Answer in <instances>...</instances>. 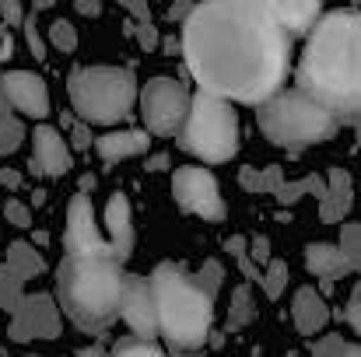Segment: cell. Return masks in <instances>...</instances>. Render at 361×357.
<instances>
[{
	"mask_svg": "<svg viewBox=\"0 0 361 357\" xmlns=\"http://www.w3.org/2000/svg\"><path fill=\"white\" fill-rule=\"evenodd\" d=\"M25 18H28V11L18 0H0V25L4 28H21Z\"/></svg>",
	"mask_w": 361,
	"mask_h": 357,
	"instance_id": "e575fe53",
	"label": "cell"
},
{
	"mask_svg": "<svg viewBox=\"0 0 361 357\" xmlns=\"http://www.w3.org/2000/svg\"><path fill=\"white\" fill-rule=\"evenodd\" d=\"M120 319L126 322L130 337L154 344V337H158V308H154V291H151L147 277H137V273L123 277Z\"/></svg>",
	"mask_w": 361,
	"mask_h": 357,
	"instance_id": "7c38bea8",
	"label": "cell"
},
{
	"mask_svg": "<svg viewBox=\"0 0 361 357\" xmlns=\"http://www.w3.org/2000/svg\"><path fill=\"white\" fill-rule=\"evenodd\" d=\"M78 14H85V18H99V14H102V4H95V0H78Z\"/></svg>",
	"mask_w": 361,
	"mask_h": 357,
	"instance_id": "60d3db41",
	"label": "cell"
},
{
	"mask_svg": "<svg viewBox=\"0 0 361 357\" xmlns=\"http://www.w3.org/2000/svg\"><path fill=\"white\" fill-rule=\"evenodd\" d=\"M25 144V123L14 116V109L7 106L4 92H0V154H14L18 147Z\"/></svg>",
	"mask_w": 361,
	"mask_h": 357,
	"instance_id": "d4e9b609",
	"label": "cell"
},
{
	"mask_svg": "<svg viewBox=\"0 0 361 357\" xmlns=\"http://www.w3.org/2000/svg\"><path fill=\"white\" fill-rule=\"evenodd\" d=\"M305 196H312L319 207L330 200V189H326V179L323 175H305V179H295V182H284L277 193H274V200L277 203H284V207H291V203H298V200H305Z\"/></svg>",
	"mask_w": 361,
	"mask_h": 357,
	"instance_id": "7402d4cb",
	"label": "cell"
},
{
	"mask_svg": "<svg viewBox=\"0 0 361 357\" xmlns=\"http://www.w3.org/2000/svg\"><path fill=\"white\" fill-rule=\"evenodd\" d=\"M0 92H4L7 106L14 109V116L21 113V116L42 123V119L53 113V106H49V88H46V81H42L35 70H7V74L0 77Z\"/></svg>",
	"mask_w": 361,
	"mask_h": 357,
	"instance_id": "4fadbf2b",
	"label": "cell"
},
{
	"mask_svg": "<svg viewBox=\"0 0 361 357\" xmlns=\"http://www.w3.org/2000/svg\"><path fill=\"white\" fill-rule=\"evenodd\" d=\"M126 32H130V39H137V46H140V49H147V53L161 42V32H158L151 21H130V25H126Z\"/></svg>",
	"mask_w": 361,
	"mask_h": 357,
	"instance_id": "1f68e13d",
	"label": "cell"
},
{
	"mask_svg": "<svg viewBox=\"0 0 361 357\" xmlns=\"http://www.w3.org/2000/svg\"><path fill=\"white\" fill-rule=\"evenodd\" d=\"M21 182H25V175H21V168H0V189H21Z\"/></svg>",
	"mask_w": 361,
	"mask_h": 357,
	"instance_id": "f35d334b",
	"label": "cell"
},
{
	"mask_svg": "<svg viewBox=\"0 0 361 357\" xmlns=\"http://www.w3.org/2000/svg\"><path fill=\"white\" fill-rule=\"evenodd\" d=\"M63 245L67 256H99V259H113V249L106 235L99 232V218L92 207L88 193H74L67 203V228H63ZM116 263V259H113Z\"/></svg>",
	"mask_w": 361,
	"mask_h": 357,
	"instance_id": "8fae6325",
	"label": "cell"
},
{
	"mask_svg": "<svg viewBox=\"0 0 361 357\" xmlns=\"http://www.w3.org/2000/svg\"><path fill=\"white\" fill-rule=\"evenodd\" d=\"M4 266H7L21 284L46 273V259H42V252H39L32 242H11L7 252H4Z\"/></svg>",
	"mask_w": 361,
	"mask_h": 357,
	"instance_id": "ffe728a7",
	"label": "cell"
},
{
	"mask_svg": "<svg viewBox=\"0 0 361 357\" xmlns=\"http://www.w3.org/2000/svg\"><path fill=\"white\" fill-rule=\"evenodd\" d=\"M190 113V92L176 77H151L140 88V116L147 126V137H179Z\"/></svg>",
	"mask_w": 361,
	"mask_h": 357,
	"instance_id": "ba28073f",
	"label": "cell"
},
{
	"mask_svg": "<svg viewBox=\"0 0 361 357\" xmlns=\"http://www.w3.org/2000/svg\"><path fill=\"white\" fill-rule=\"evenodd\" d=\"M256 123H259V133L274 147H284L291 154L319 147V144L334 140L341 130L337 119L323 106H316L309 95H302L298 88H281L274 99H267L256 109Z\"/></svg>",
	"mask_w": 361,
	"mask_h": 357,
	"instance_id": "5b68a950",
	"label": "cell"
},
{
	"mask_svg": "<svg viewBox=\"0 0 361 357\" xmlns=\"http://www.w3.org/2000/svg\"><path fill=\"white\" fill-rule=\"evenodd\" d=\"M95 154L102 165H120L133 154H147L151 151V137L147 130H109L102 137H95Z\"/></svg>",
	"mask_w": 361,
	"mask_h": 357,
	"instance_id": "2e32d148",
	"label": "cell"
},
{
	"mask_svg": "<svg viewBox=\"0 0 361 357\" xmlns=\"http://www.w3.org/2000/svg\"><path fill=\"white\" fill-rule=\"evenodd\" d=\"M78 357H109V351H106L102 344H95V347H81Z\"/></svg>",
	"mask_w": 361,
	"mask_h": 357,
	"instance_id": "ee69618b",
	"label": "cell"
},
{
	"mask_svg": "<svg viewBox=\"0 0 361 357\" xmlns=\"http://www.w3.org/2000/svg\"><path fill=\"white\" fill-rule=\"evenodd\" d=\"M147 280L165 347L176 357H200L214 337V301L225 284V266L218 259H204V266L190 273L179 263H158Z\"/></svg>",
	"mask_w": 361,
	"mask_h": 357,
	"instance_id": "3957f363",
	"label": "cell"
},
{
	"mask_svg": "<svg viewBox=\"0 0 361 357\" xmlns=\"http://www.w3.org/2000/svg\"><path fill=\"white\" fill-rule=\"evenodd\" d=\"M179 49L200 92L263 106L281 92L291 35L267 0H211L193 4L179 28Z\"/></svg>",
	"mask_w": 361,
	"mask_h": 357,
	"instance_id": "6da1fadb",
	"label": "cell"
},
{
	"mask_svg": "<svg viewBox=\"0 0 361 357\" xmlns=\"http://www.w3.org/2000/svg\"><path fill=\"white\" fill-rule=\"evenodd\" d=\"M344 357H361V344H348V354Z\"/></svg>",
	"mask_w": 361,
	"mask_h": 357,
	"instance_id": "f6af8a7d",
	"label": "cell"
},
{
	"mask_svg": "<svg viewBox=\"0 0 361 357\" xmlns=\"http://www.w3.org/2000/svg\"><path fill=\"white\" fill-rule=\"evenodd\" d=\"M21 32H25V42H28V53L35 56V60H46V39H42V32H39V21H35V11L25 18V25H21Z\"/></svg>",
	"mask_w": 361,
	"mask_h": 357,
	"instance_id": "d6a6232c",
	"label": "cell"
},
{
	"mask_svg": "<svg viewBox=\"0 0 361 357\" xmlns=\"http://www.w3.org/2000/svg\"><path fill=\"white\" fill-rule=\"evenodd\" d=\"M305 266H309L312 277L323 280V287H334V280L351 273L348 256L341 252V245H330V242H309L305 245Z\"/></svg>",
	"mask_w": 361,
	"mask_h": 357,
	"instance_id": "ac0fdd59",
	"label": "cell"
},
{
	"mask_svg": "<svg viewBox=\"0 0 361 357\" xmlns=\"http://www.w3.org/2000/svg\"><path fill=\"white\" fill-rule=\"evenodd\" d=\"M28 357H35V354H28Z\"/></svg>",
	"mask_w": 361,
	"mask_h": 357,
	"instance_id": "7dc6e473",
	"label": "cell"
},
{
	"mask_svg": "<svg viewBox=\"0 0 361 357\" xmlns=\"http://www.w3.org/2000/svg\"><path fill=\"white\" fill-rule=\"evenodd\" d=\"M288 357H295V354H288Z\"/></svg>",
	"mask_w": 361,
	"mask_h": 357,
	"instance_id": "c3c4849f",
	"label": "cell"
},
{
	"mask_svg": "<svg viewBox=\"0 0 361 357\" xmlns=\"http://www.w3.org/2000/svg\"><path fill=\"white\" fill-rule=\"evenodd\" d=\"M74 158H71V144L63 140V133L56 126L39 123L32 130V172L35 175H49V179H63L71 172Z\"/></svg>",
	"mask_w": 361,
	"mask_h": 357,
	"instance_id": "5bb4252c",
	"label": "cell"
},
{
	"mask_svg": "<svg viewBox=\"0 0 361 357\" xmlns=\"http://www.w3.org/2000/svg\"><path fill=\"white\" fill-rule=\"evenodd\" d=\"M109 357H169L158 344H151V340H137V337H120L116 344H113V351Z\"/></svg>",
	"mask_w": 361,
	"mask_h": 357,
	"instance_id": "83f0119b",
	"label": "cell"
},
{
	"mask_svg": "<svg viewBox=\"0 0 361 357\" xmlns=\"http://www.w3.org/2000/svg\"><path fill=\"white\" fill-rule=\"evenodd\" d=\"M298 92L323 106L361 144V11H323L295 70Z\"/></svg>",
	"mask_w": 361,
	"mask_h": 357,
	"instance_id": "7a4b0ae2",
	"label": "cell"
},
{
	"mask_svg": "<svg viewBox=\"0 0 361 357\" xmlns=\"http://www.w3.org/2000/svg\"><path fill=\"white\" fill-rule=\"evenodd\" d=\"M60 333H63V312H60L56 298L46 294V291L25 294L21 305L11 312V322H7V337H11L14 344L56 340Z\"/></svg>",
	"mask_w": 361,
	"mask_h": 357,
	"instance_id": "30bf717a",
	"label": "cell"
},
{
	"mask_svg": "<svg viewBox=\"0 0 361 357\" xmlns=\"http://www.w3.org/2000/svg\"><path fill=\"white\" fill-rule=\"evenodd\" d=\"M326 179V189H330V200L319 207V221L323 225H344L348 221V214H351V207H355V189H351V175H348V168H330V175H323Z\"/></svg>",
	"mask_w": 361,
	"mask_h": 357,
	"instance_id": "d6986e66",
	"label": "cell"
},
{
	"mask_svg": "<svg viewBox=\"0 0 361 357\" xmlns=\"http://www.w3.org/2000/svg\"><path fill=\"white\" fill-rule=\"evenodd\" d=\"M256 319V298H252V287L239 284L232 291V305H228V322H225V333H235L242 326H249Z\"/></svg>",
	"mask_w": 361,
	"mask_h": 357,
	"instance_id": "cb8c5ba5",
	"label": "cell"
},
{
	"mask_svg": "<svg viewBox=\"0 0 361 357\" xmlns=\"http://www.w3.org/2000/svg\"><path fill=\"white\" fill-rule=\"evenodd\" d=\"M249 357H263V351H259V347H252V354Z\"/></svg>",
	"mask_w": 361,
	"mask_h": 357,
	"instance_id": "bcb514c9",
	"label": "cell"
},
{
	"mask_svg": "<svg viewBox=\"0 0 361 357\" xmlns=\"http://www.w3.org/2000/svg\"><path fill=\"white\" fill-rule=\"evenodd\" d=\"M106 242L113 249V259L116 263H126L133 245H137V232H133V211H130V200L126 193H113L109 203H106Z\"/></svg>",
	"mask_w": 361,
	"mask_h": 357,
	"instance_id": "9a60e30c",
	"label": "cell"
},
{
	"mask_svg": "<svg viewBox=\"0 0 361 357\" xmlns=\"http://www.w3.org/2000/svg\"><path fill=\"white\" fill-rule=\"evenodd\" d=\"M169 168V154H154L147 158V172H165Z\"/></svg>",
	"mask_w": 361,
	"mask_h": 357,
	"instance_id": "7bdbcfd3",
	"label": "cell"
},
{
	"mask_svg": "<svg viewBox=\"0 0 361 357\" xmlns=\"http://www.w3.org/2000/svg\"><path fill=\"white\" fill-rule=\"evenodd\" d=\"M259 287H263V294H267L270 301H277V298L284 294V287H288V263H284V259H270V263L263 266Z\"/></svg>",
	"mask_w": 361,
	"mask_h": 357,
	"instance_id": "484cf974",
	"label": "cell"
},
{
	"mask_svg": "<svg viewBox=\"0 0 361 357\" xmlns=\"http://www.w3.org/2000/svg\"><path fill=\"white\" fill-rule=\"evenodd\" d=\"M239 186L245 193H277L284 186V168L281 165H245L239 172Z\"/></svg>",
	"mask_w": 361,
	"mask_h": 357,
	"instance_id": "603a6c76",
	"label": "cell"
},
{
	"mask_svg": "<svg viewBox=\"0 0 361 357\" xmlns=\"http://www.w3.org/2000/svg\"><path fill=\"white\" fill-rule=\"evenodd\" d=\"M179 147L207 165L232 161L239 154V116L232 102L207 92L190 95V113L179 130Z\"/></svg>",
	"mask_w": 361,
	"mask_h": 357,
	"instance_id": "52a82bcc",
	"label": "cell"
},
{
	"mask_svg": "<svg viewBox=\"0 0 361 357\" xmlns=\"http://www.w3.org/2000/svg\"><path fill=\"white\" fill-rule=\"evenodd\" d=\"M67 95L85 126H116L133 113L137 81L123 67H74L67 77Z\"/></svg>",
	"mask_w": 361,
	"mask_h": 357,
	"instance_id": "8992f818",
	"label": "cell"
},
{
	"mask_svg": "<svg viewBox=\"0 0 361 357\" xmlns=\"http://www.w3.org/2000/svg\"><path fill=\"white\" fill-rule=\"evenodd\" d=\"M348 354V340L341 333H326L312 344V357H344Z\"/></svg>",
	"mask_w": 361,
	"mask_h": 357,
	"instance_id": "836d02e7",
	"label": "cell"
},
{
	"mask_svg": "<svg viewBox=\"0 0 361 357\" xmlns=\"http://www.w3.org/2000/svg\"><path fill=\"white\" fill-rule=\"evenodd\" d=\"M249 259H252V266L259 270V266H267L270 259H274V252H270V238L267 235H256L249 242Z\"/></svg>",
	"mask_w": 361,
	"mask_h": 357,
	"instance_id": "8d00e7d4",
	"label": "cell"
},
{
	"mask_svg": "<svg viewBox=\"0 0 361 357\" xmlns=\"http://www.w3.org/2000/svg\"><path fill=\"white\" fill-rule=\"evenodd\" d=\"M0 214H4V221L7 225H14V228H32V207L25 203V200H18V196H7L4 203H0Z\"/></svg>",
	"mask_w": 361,
	"mask_h": 357,
	"instance_id": "4dcf8cb0",
	"label": "cell"
},
{
	"mask_svg": "<svg viewBox=\"0 0 361 357\" xmlns=\"http://www.w3.org/2000/svg\"><path fill=\"white\" fill-rule=\"evenodd\" d=\"M21 298H25V284L4 266V259H0V312H14L18 305H21Z\"/></svg>",
	"mask_w": 361,
	"mask_h": 357,
	"instance_id": "4316f807",
	"label": "cell"
},
{
	"mask_svg": "<svg viewBox=\"0 0 361 357\" xmlns=\"http://www.w3.org/2000/svg\"><path fill=\"white\" fill-rule=\"evenodd\" d=\"M341 252L348 256V263H351V270H358L361 273V221H344L341 225Z\"/></svg>",
	"mask_w": 361,
	"mask_h": 357,
	"instance_id": "f1b7e54d",
	"label": "cell"
},
{
	"mask_svg": "<svg viewBox=\"0 0 361 357\" xmlns=\"http://www.w3.org/2000/svg\"><path fill=\"white\" fill-rule=\"evenodd\" d=\"M344 319H348V326L355 330L361 337V280L351 287V294H348V308H344Z\"/></svg>",
	"mask_w": 361,
	"mask_h": 357,
	"instance_id": "d590c367",
	"label": "cell"
},
{
	"mask_svg": "<svg viewBox=\"0 0 361 357\" xmlns=\"http://www.w3.org/2000/svg\"><path fill=\"white\" fill-rule=\"evenodd\" d=\"M291 322L302 337H316L330 322V305L323 301L316 287H298L291 294Z\"/></svg>",
	"mask_w": 361,
	"mask_h": 357,
	"instance_id": "e0dca14e",
	"label": "cell"
},
{
	"mask_svg": "<svg viewBox=\"0 0 361 357\" xmlns=\"http://www.w3.org/2000/svg\"><path fill=\"white\" fill-rule=\"evenodd\" d=\"M95 144V137L88 133V126L85 123H74V130H71V147H78V151H88Z\"/></svg>",
	"mask_w": 361,
	"mask_h": 357,
	"instance_id": "74e56055",
	"label": "cell"
},
{
	"mask_svg": "<svg viewBox=\"0 0 361 357\" xmlns=\"http://www.w3.org/2000/svg\"><path fill=\"white\" fill-rule=\"evenodd\" d=\"M190 11H193V4H190V0H183V4L169 7V18H172V21H186V18H190Z\"/></svg>",
	"mask_w": 361,
	"mask_h": 357,
	"instance_id": "b9f144b4",
	"label": "cell"
},
{
	"mask_svg": "<svg viewBox=\"0 0 361 357\" xmlns=\"http://www.w3.org/2000/svg\"><path fill=\"white\" fill-rule=\"evenodd\" d=\"M123 266L99 256H63L56 270V305L81 333H106L120 319Z\"/></svg>",
	"mask_w": 361,
	"mask_h": 357,
	"instance_id": "277c9868",
	"label": "cell"
},
{
	"mask_svg": "<svg viewBox=\"0 0 361 357\" xmlns=\"http://www.w3.org/2000/svg\"><path fill=\"white\" fill-rule=\"evenodd\" d=\"M123 11L130 18H137V21H151V7L144 0H123Z\"/></svg>",
	"mask_w": 361,
	"mask_h": 357,
	"instance_id": "ab89813d",
	"label": "cell"
},
{
	"mask_svg": "<svg viewBox=\"0 0 361 357\" xmlns=\"http://www.w3.org/2000/svg\"><path fill=\"white\" fill-rule=\"evenodd\" d=\"M46 32H49V42H53L60 53H74V49H78V28H74L67 18H56Z\"/></svg>",
	"mask_w": 361,
	"mask_h": 357,
	"instance_id": "f546056e",
	"label": "cell"
},
{
	"mask_svg": "<svg viewBox=\"0 0 361 357\" xmlns=\"http://www.w3.org/2000/svg\"><path fill=\"white\" fill-rule=\"evenodd\" d=\"M172 196H176L183 214H193V218H204V221H225V214H228L221 186H218L214 172L204 168V165L176 168L172 172Z\"/></svg>",
	"mask_w": 361,
	"mask_h": 357,
	"instance_id": "9c48e42d",
	"label": "cell"
},
{
	"mask_svg": "<svg viewBox=\"0 0 361 357\" xmlns=\"http://www.w3.org/2000/svg\"><path fill=\"white\" fill-rule=\"evenodd\" d=\"M274 14H277V21L284 25L288 35H309L316 28V21L323 18V7L319 4H277L274 0Z\"/></svg>",
	"mask_w": 361,
	"mask_h": 357,
	"instance_id": "44dd1931",
	"label": "cell"
}]
</instances>
